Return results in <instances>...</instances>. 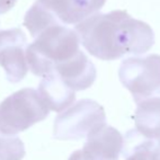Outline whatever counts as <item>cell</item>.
<instances>
[{"instance_id": "1", "label": "cell", "mask_w": 160, "mask_h": 160, "mask_svg": "<svg viewBox=\"0 0 160 160\" xmlns=\"http://www.w3.org/2000/svg\"><path fill=\"white\" fill-rule=\"evenodd\" d=\"M80 43L101 60H116L124 55H142L155 44V33L146 22L124 10L96 13L75 25Z\"/></svg>"}, {"instance_id": "11", "label": "cell", "mask_w": 160, "mask_h": 160, "mask_svg": "<svg viewBox=\"0 0 160 160\" xmlns=\"http://www.w3.org/2000/svg\"><path fill=\"white\" fill-rule=\"evenodd\" d=\"M136 129L149 139H160V97L137 103L135 111Z\"/></svg>"}, {"instance_id": "13", "label": "cell", "mask_w": 160, "mask_h": 160, "mask_svg": "<svg viewBox=\"0 0 160 160\" xmlns=\"http://www.w3.org/2000/svg\"><path fill=\"white\" fill-rule=\"evenodd\" d=\"M23 24L30 32L32 38H36L41 33L54 25L62 24L52 12L36 1L27 12Z\"/></svg>"}, {"instance_id": "10", "label": "cell", "mask_w": 160, "mask_h": 160, "mask_svg": "<svg viewBox=\"0 0 160 160\" xmlns=\"http://www.w3.org/2000/svg\"><path fill=\"white\" fill-rule=\"evenodd\" d=\"M38 91L47 108L55 112L65 111L72 105L76 100L75 91L70 89L56 72L43 77Z\"/></svg>"}, {"instance_id": "5", "label": "cell", "mask_w": 160, "mask_h": 160, "mask_svg": "<svg viewBox=\"0 0 160 160\" xmlns=\"http://www.w3.org/2000/svg\"><path fill=\"white\" fill-rule=\"evenodd\" d=\"M122 85L133 96L135 103L160 97V55L126 58L118 69Z\"/></svg>"}, {"instance_id": "2", "label": "cell", "mask_w": 160, "mask_h": 160, "mask_svg": "<svg viewBox=\"0 0 160 160\" xmlns=\"http://www.w3.org/2000/svg\"><path fill=\"white\" fill-rule=\"evenodd\" d=\"M80 38L75 30L57 24L36 36L28 46L29 69L36 76L45 77L54 72L57 65L71 59L80 52Z\"/></svg>"}, {"instance_id": "14", "label": "cell", "mask_w": 160, "mask_h": 160, "mask_svg": "<svg viewBox=\"0 0 160 160\" xmlns=\"http://www.w3.org/2000/svg\"><path fill=\"white\" fill-rule=\"evenodd\" d=\"M25 147L18 136L0 133V160H22Z\"/></svg>"}, {"instance_id": "9", "label": "cell", "mask_w": 160, "mask_h": 160, "mask_svg": "<svg viewBox=\"0 0 160 160\" xmlns=\"http://www.w3.org/2000/svg\"><path fill=\"white\" fill-rule=\"evenodd\" d=\"M54 72L57 73L73 91H81L90 88L97 78L96 66L81 51L71 59L57 65Z\"/></svg>"}, {"instance_id": "15", "label": "cell", "mask_w": 160, "mask_h": 160, "mask_svg": "<svg viewBox=\"0 0 160 160\" xmlns=\"http://www.w3.org/2000/svg\"><path fill=\"white\" fill-rule=\"evenodd\" d=\"M16 2L17 0H0V14H3L11 10Z\"/></svg>"}, {"instance_id": "6", "label": "cell", "mask_w": 160, "mask_h": 160, "mask_svg": "<svg viewBox=\"0 0 160 160\" xmlns=\"http://www.w3.org/2000/svg\"><path fill=\"white\" fill-rule=\"evenodd\" d=\"M27 36L20 29L0 31V66L11 82H19L27 76Z\"/></svg>"}, {"instance_id": "7", "label": "cell", "mask_w": 160, "mask_h": 160, "mask_svg": "<svg viewBox=\"0 0 160 160\" xmlns=\"http://www.w3.org/2000/svg\"><path fill=\"white\" fill-rule=\"evenodd\" d=\"M124 137L113 126L105 125L88 136L81 149L85 160H118Z\"/></svg>"}, {"instance_id": "12", "label": "cell", "mask_w": 160, "mask_h": 160, "mask_svg": "<svg viewBox=\"0 0 160 160\" xmlns=\"http://www.w3.org/2000/svg\"><path fill=\"white\" fill-rule=\"evenodd\" d=\"M122 153L125 160H157L160 146L157 140L145 137L135 128L125 134Z\"/></svg>"}, {"instance_id": "16", "label": "cell", "mask_w": 160, "mask_h": 160, "mask_svg": "<svg viewBox=\"0 0 160 160\" xmlns=\"http://www.w3.org/2000/svg\"><path fill=\"white\" fill-rule=\"evenodd\" d=\"M68 160H85V158H83V156H82V151H81V149H80V150L73 151V152L70 155V157H69Z\"/></svg>"}, {"instance_id": "18", "label": "cell", "mask_w": 160, "mask_h": 160, "mask_svg": "<svg viewBox=\"0 0 160 160\" xmlns=\"http://www.w3.org/2000/svg\"><path fill=\"white\" fill-rule=\"evenodd\" d=\"M157 160H160V156H159V157H158V159Z\"/></svg>"}, {"instance_id": "3", "label": "cell", "mask_w": 160, "mask_h": 160, "mask_svg": "<svg viewBox=\"0 0 160 160\" xmlns=\"http://www.w3.org/2000/svg\"><path fill=\"white\" fill-rule=\"evenodd\" d=\"M48 112L38 90H19L0 103V133L16 136L45 120Z\"/></svg>"}, {"instance_id": "17", "label": "cell", "mask_w": 160, "mask_h": 160, "mask_svg": "<svg viewBox=\"0 0 160 160\" xmlns=\"http://www.w3.org/2000/svg\"><path fill=\"white\" fill-rule=\"evenodd\" d=\"M157 142L159 144V146H160V139H159V140H157Z\"/></svg>"}, {"instance_id": "4", "label": "cell", "mask_w": 160, "mask_h": 160, "mask_svg": "<svg viewBox=\"0 0 160 160\" xmlns=\"http://www.w3.org/2000/svg\"><path fill=\"white\" fill-rule=\"evenodd\" d=\"M105 125L107 116L102 105L83 99L56 116L53 135L58 140H79L88 138Z\"/></svg>"}, {"instance_id": "8", "label": "cell", "mask_w": 160, "mask_h": 160, "mask_svg": "<svg viewBox=\"0 0 160 160\" xmlns=\"http://www.w3.org/2000/svg\"><path fill=\"white\" fill-rule=\"evenodd\" d=\"M64 24H78L98 13L107 0H38Z\"/></svg>"}]
</instances>
